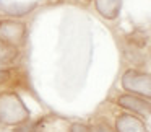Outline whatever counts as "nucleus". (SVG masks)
Wrapping results in <instances>:
<instances>
[{
  "label": "nucleus",
  "instance_id": "nucleus-1",
  "mask_svg": "<svg viewBox=\"0 0 151 132\" xmlns=\"http://www.w3.org/2000/svg\"><path fill=\"white\" fill-rule=\"evenodd\" d=\"M28 111L24 101L13 91L0 95V122L8 125H21L28 121Z\"/></svg>",
  "mask_w": 151,
  "mask_h": 132
},
{
  "label": "nucleus",
  "instance_id": "nucleus-2",
  "mask_svg": "<svg viewBox=\"0 0 151 132\" xmlns=\"http://www.w3.org/2000/svg\"><path fill=\"white\" fill-rule=\"evenodd\" d=\"M122 86L133 95L151 99V75L138 70H127L122 75Z\"/></svg>",
  "mask_w": 151,
  "mask_h": 132
},
{
  "label": "nucleus",
  "instance_id": "nucleus-3",
  "mask_svg": "<svg viewBox=\"0 0 151 132\" xmlns=\"http://www.w3.org/2000/svg\"><path fill=\"white\" fill-rule=\"evenodd\" d=\"M26 36V26L18 20L0 21V43L8 46H21Z\"/></svg>",
  "mask_w": 151,
  "mask_h": 132
},
{
  "label": "nucleus",
  "instance_id": "nucleus-4",
  "mask_svg": "<svg viewBox=\"0 0 151 132\" xmlns=\"http://www.w3.org/2000/svg\"><path fill=\"white\" fill-rule=\"evenodd\" d=\"M117 104L127 111L137 112V114H151V103L145 98L135 95H122L117 98Z\"/></svg>",
  "mask_w": 151,
  "mask_h": 132
},
{
  "label": "nucleus",
  "instance_id": "nucleus-5",
  "mask_svg": "<svg viewBox=\"0 0 151 132\" xmlns=\"http://www.w3.org/2000/svg\"><path fill=\"white\" fill-rule=\"evenodd\" d=\"M115 131L117 132H148L146 125L141 119L133 114H120L115 119Z\"/></svg>",
  "mask_w": 151,
  "mask_h": 132
},
{
  "label": "nucleus",
  "instance_id": "nucleus-6",
  "mask_svg": "<svg viewBox=\"0 0 151 132\" xmlns=\"http://www.w3.org/2000/svg\"><path fill=\"white\" fill-rule=\"evenodd\" d=\"M122 0H96L98 12L107 20H114L120 12Z\"/></svg>",
  "mask_w": 151,
  "mask_h": 132
},
{
  "label": "nucleus",
  "instance_id": "nucleus-7",
  "mask_svg": "<svg viewBox=\"0 0 151 132\" xmlns=\"http://www.w3.org/2000/svg\"><path fill=\"white\" fill-rule=\"evenodd\" d=\"M42 121H34V122H24L21 125H17L15 132H42Z\"/></svg>",
  "mask_w": 151,
  "mask_h": 132
},
{
  "label": "nucleus",
  "instance_id": "nucleus-8",
  "mask_svg": "<svg viewBox=\"0 0 151 132\" xmlns=\"http://www.w3.org/2000/svg\"><path fill=\"white\" fill-rule=\"evenodd\" d=\"M34 7H36V4H31V5H28V7H20V5H12V7L5 8V10H7L8 13L15 15V17H20V15H24V13H28L29 10H33Z\"/></svg>",
  "mask_w": 151,
  "mask_h": 132
},
{
  "label": "nucleus",
  "instance_id": "nucleus-9",
  "mask_svg": "<svg viewBox=\"0 0 151 132\" xmlns=\"http://www.w3.org/2000/svg\"><path fill=\"white\" fill-rule=\"evenodd\" d=\"M88 132H114V131L106 124H94L91 127H88Z\"/></svg>",
  "mask_w": 151,
  "mask_h": 132
},
{
  "label": "nucleus",
  "instance_id": "nucleus-10",
  "mask_svg": "<svg viewBox=\"0 0 151 132\" xmlns=\"http://www.w3.org/2000/svg\"><path fill=\"white\" fill-rule=\"evenodd\" d=\"M70 132H88V125L76 122V124H73L72 127H70Z\"/></svg>",
  "mask_w": 151,
  "mask_h": 132
},
{
  "label": "nucleus",
  "instance_id": "nucleus-11",
  "mask_svg": "<svg viewBox=\"0 0 151 132\" xmlns=\"http://www.w3.org/2000/svg\"><path fill=\"white\" fill-rule=\"evenodd\" d=\"M8 72H5V70H0V85H2V83H5L8 80Z\"/></svg>",
  "mask_w": 151,
  "mask_h": 132
}]
</instances>
